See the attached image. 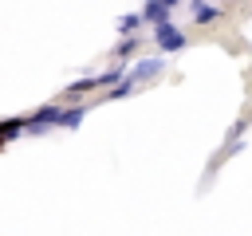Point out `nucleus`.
Listing matches in <instances>:
<instances>
[{
  "instance_id": "nucleus-4",
  "label": "nucleus",
  "mask_w": 252,
  "mask_h": 236,
  "mask_svg": "<svg viewBox=\"0 0 252 236\" xmlns=\"http://www.w3.org/2000/svg\"><path fill=\"white\" fill-rule=\"evenodd\" d=\"M224 16V8H217V4H193V24H213V20H220Z\"/></svg>"
},
{
  "instance_id": "nucleus-8",
  "label": "nucleus",
  "mask_w": 252,
  "mask_h": 236,
  "mask_svg": "<svg viewBox=\"0 0 252 236\" xmlns=\"http://www.w3.org/2000/svg\"><path fill=\"white\" fill-rule=\"evenodd\" d=\"M161 4H165V8H169V12H173V8H177V4H181V0H161Z\"/></svg>"
},
{
  "instance_id": "nucleus-7",
  "label": "nucleus",
  "mask_w": 252,
  "mask_h": 236,
  "mask_svg": "<svg viewBox=\"0 0 252 236\" xmlns=\"http://www.w3.org/2000/svg\"><path fill=\"white\" fill-rule=\"evenodd\" d=\"M138 24H142V16H138V12H126V16H118V20H114V28H118L122 35H130V31H138Z\"/></svg>"
},
{
  "instance_id": "nucleus-6",
  "label": "nucleus",
  "mask_w": 252,
  "mask_h": 236,
  "mask_svg": "<svg viewBox=\"0 0 252 236\" xmlns=\"http://www.w3.org/2000/svg\"><path fill=\"white\" fill-rule=\"evenodd\" d=\"M134 51H138V31H130V35H122V43L114 47V59H118V63H126V59H130Z\"/></svg>"
},
{
  "instance_id": "nucleus-9",
  "label": "nucleus",
  "mask_w": 252,
  "mask_h": 236,
  "mask_svg": "<svg viewBox=\"0 0 252 236\" xmlns=\"http://www.w3.org/2000/svg\"><path fill=\"white\" fill-rule=\"evenodd\" d=\"M189 4H201V0H189Z\"/></svg>"
},
{
  "instance_id": "nucleus-3",
  "label": "nucleus",
  "mask_w": 252,
  "mask_h": 236,
  "mask_svg": "<svg viewBox=\"0 0 252 236\" xmlns=\"http://www.w3.org/2000/svg\"><path fill=\"white\" fill-rule=\"evenodd\" d=\"M83 118H87V106H63V102H59L55 126H63V130H79V126H83Z\"/></svg>"
},
{
  "instance_id": "nucleus-5",
  "label": "nucleus",
  "mask_w": 252,
  "mask_h": 236,
  "mask_svg": "<svg viewBox=\"0 0 252 236\" xmlns=\"http://www.w3.org/2000/svg\"><path fill=\"white\" fill-rule=\"evenodd\" d=\"M138 16H142V24H158V20H165V16H169V8H165L161 0H146V8H142Z\"/></svg>"
},
{
  "instance_id": "nucleus-2",
  "label": "nucleus",
  "mask_w": 252,
  "mask_h": 236,
  "mask_svg": "<svg viewBox=\"0 0 252 236\" xmlns=\"http://www.w3.org/2000/svg\"><path fill=\"white\" fill-rule=\"evenodd\" d=\"M161 71H165V55H161V51H158V55H146V59H138L130 71L122 67V75H126V79H134V83H150V79H158Z\"/></svg>"
},
{
  "instance_id": "nucleus-1",
  "label": "nucleus",
  "mask_w": 252,
  "mask_h": 236,
  "mask_svg": "<svg viewBox=\"0 0 252 236\" xmlns=\"http://www.w3.org/2000/svg\"><path fill=\"white\" fill-rule=\"evenodd\" d=\"M154 43H158V51H161V55H177L189 39H185V31H177V28H173V20L165 16V20H158V24H154Z\"/></svg>"
}]
</instances>
